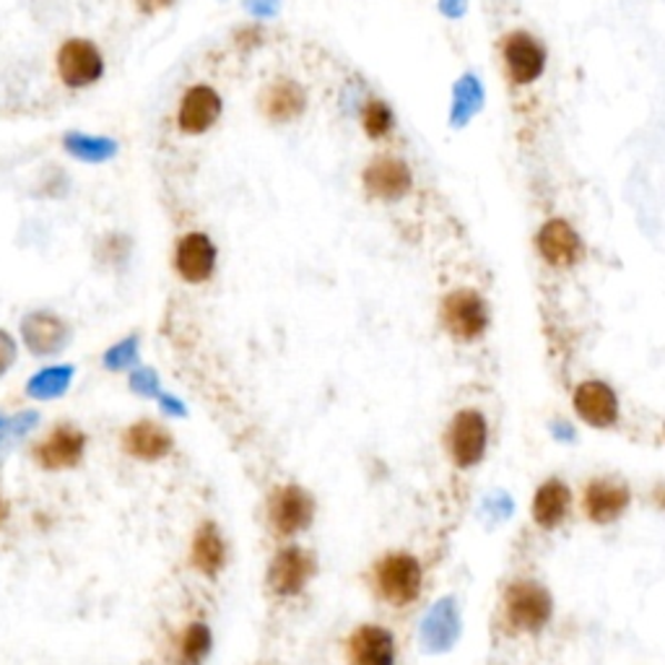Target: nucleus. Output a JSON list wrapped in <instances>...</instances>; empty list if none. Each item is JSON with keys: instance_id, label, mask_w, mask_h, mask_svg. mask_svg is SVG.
Returning <instances> with one entry per match:
<instances>
[{"instance_id": "1", "label": "nucleus", "mask_w": 665, "mask_h": 665, "mask_svg": "<svg viewBox=\"0 0 665 665\" xmlns=\"http://www.w3.org/2000/svg\"><path fill=\"white\" fill-rule=\"evenodd\" d=\"M554 603L544 585L533 579H517L505 593V618L517 632H538L552 618Z\"/></svg>"}, {"instance_id": "2", "label": "nucleus", "mask_w": 665, "mask_h": 665, "mask_svg": "<svg viewBox=\"0 0 665 665\" xmlns=\"http://www.w3.org/2000/svg\"><path fill=\"white\" fill-rule=\"evenodd\" d=\"M439 320L455 341H476L489 325V309L478 291L458 289L450 291L439 305Z\"/></svg>"}, {"instance_id": "3", "label": "nucleus", "mask_w": 665, "mask_h": 665, "mask_svg": "<svg viewBox=\"0 0 665 665\" xmlns=\"http://www.w3.org/2000/svg\"><path fill=\"white\" fill-rule=\"evenodd\" d=\"M375 585L390 606H408L421 593V564L411 554H388L377 562Z\"/></svg>"}, {"instance_id": "4", "label": "nucleus", "mask_w": 665, "mask_h": 665, "mask_svg": "<svg viewBox=\"0 0 665 665\" xmlns=\"http://www.w3.org/2000/svg\"><path fill=\"white\" fill-rule=\"evenodd\" d=\"M58 79L63 81L66 89H89L105 76V58L102 50L91 40L83 37H71L60 44L58 58Z\"/></svg>"}, {"instance_id": "5", "label": "nucleus", "mask_w": 665, "mask_h": 665, "mask_svg": "<svg viewBox=\"0 0 665 665\" xmlns=\"http://www.w3.org/2000/svg\"><path fill=\"white\" fill-rule=\"evenodd\" d=\"M361 185H365L369 198L383 200V204H396V200L406 198L411 192L414 175L404 159L380 153V157H375L365 167Z\"/></svg>"}, {"instance_id": "6", "label": "nucleus", "mask_w": 665, "mask_h": 665, "mask_svg": "<svg viewBox=\"0 0 665 665\" xmlns=\"http://www.w3.org/2000/svg\"><path fill=\"white\" fill-rule=\"evenodd\" d=\"M486 437H489V429H486V419L482 411L466 408V411L455 414L445 439L447 453H450L455 466L470 468L476 466V463H482L486 453Z\"/></svg>"}, {"instance_id": "7", "label": "nucleus", "mask_w": 665, "mask_h": 665, "mask_svg": "<svg viewBox=\"0 0 665 665\" xmlns=\"http://www.w3.org/2000/svg\"><path fill=\"white\" fill-rule=\"evenodd\" d=\"M216 258H219V250L206 231H188L177 239L172 268L185 284H206L216 270Z\"/></svg>"}, {"instance_id": "8", "label": "nucleus", "mask_w": 665, "mask_h": 665, "mask_svg": "<svg viewBox=\"0 0 665 665\" xmlns=\"http://www.w3.org/2000/svg\"><path fill=\"white\" fill-rule=\"evenodd\" d=\"M71 325L50 309H34L21 320V338L34 357H56L71 344Z\"/></svg>"}, {"instance_id": "9", "label": "nucleus", "mask_w": 665, "mask_h": 665, "mask_svg": "<svg viewBox=\"0 0 665 665\" xmlns=\"http://www.w3.org/2000/svg\"><path fill=\"white\" fill-rule=\"evenodd\" d=\"M268 517L278 536H297L312 523L315 499L301 486H281L270 497Z\"/></svg>"}, {"instance_id": "10", "label": "nucleus", "mask_w": 665, "mask_h": 665, "mask_svg": "<svg viewBox=\"0 0 665 665\" xmlns=\"http://www.w3.org/2000/svg\"><path fill=\"white\" fill-rule=\"evenodd\" d=\"M221 107L219 91L206 83H196V87L185 89L180 107H177V128L185 136H204L219 122Z\"/></svg>"}, {"instance_id": "11", "label": "nucleus", "mask_w": 665, "mask_h": 665, "mask_svg": "<svg viewBox=\"0 0 665 665\" xmlns=\"http://www.w3.org/2000/svg\"><path fill=\"white\" fill-rule=\"evenodd\" d=\"M502 60H505L507 76L520 87L538 81L546 68V50L536 37L528 32H513L502 44Z\"/></svg>"}, {"instance_id": "12", "label": "nucleus", "mask_w": 665, "mask_h": 665, "mask_svg": "<svg viewBox=\"0 0 665 665\" xmlns=\"http://www.w3.org/2000/svg\"><path fill=\"white\" fill-rule=\"evenodd\" d=\"M312 575H315L312 554L299 546H286L274 556V564H270V572H268V583H270V590L276 595L291 598V595H299L305 590Z\"/></svg>"}, {"instance_id": "13", "label": "nucleus", "mask_w": 665, "mask_h": 665, "mask_svg": "<svg viewBox=\"0 0 665 665\" xmlns=\"http://www.w3.org/2000/svg\"><path fill=\"white\" fill-rule=\"evenodd\" d=\"M87 450V435L71 424H60L34 447V458L48 470H66L79 466Z\"/></svg>"}, {"instance_id": "14", "label": "nucleus", "mask_w": 665, "mask_h": 665, "mask_svg": "<svg viewBox=\"0 0 665 665\" xmlns=\"http://www.w3.org/2000/svg\"><path fill=\"white\" fill-rule=\"evenodd\" d=\"M260 112L268 122L286 126L307 110V89L294 79H276L260 91Z\"/></svg>"}, {"instance_id": "15", "label": "nucleus", "mask_w": 665, "mask_h": 665, "mask_svg": "<svg viewBox=\"0 0 665 665\" xmlns=\"http://www.w3.org/2000/svg\"><path fill=\"white\" fill-rule=\"evenodd\" d=\"M538 252L548 266L567 268L583 258V242H579L577 231L569 227L564 219H552L540 227L536 237Z\"/></svg>"}, {"instance_id": "16", "label": "nucleus", "mask_w": 665, "mask_h": 665, "mask_svg": "<svg viewBox=\"0 0 665 665\" xmlns=\"http://www.w3.org/2000/svg\"><path fill=\"white\" fill-rule=\"evenodd\" d=\"M575 411L590 427L606 429L618 419V398L606 383L587 380L575 390Z\"/></svg>"}, {"instance_id": "17", "label": "nucleus", "mask_w": 665, "mask_h": 665, "mask_svg": "<svg viewBox=\"0 0 665 665\" xmlns=\"http://www.w3.org/2000/svg\"><path fill=\"white\" fill-rule=\"evenodd\" d=\"M629 489L614 478H595L585 486V515L593 523H614L629 507Z\"/></svg>"}, {"instance_id": "18", "label": "nucleus", "mask_w": 665, "mask_h": 665, "mask_svg": "<svg viewBox=\"0 0 665 665\" xmlns=\"http://www.w3.org/2000/svg\"><path fill=\"white\" fill-rule=\"evenodd\" d=\"M349 655L354 665H396V639L383 626L365 624L351 634Z\"/></svg>"}, {"instance_id": "19", "label": "nucleus", "mask_w": 665, "mask_h": 665, "mask_svg": "<svg viewBox=\"0 0 665 665\" xmlns=\"http://www.w3.org/2000/svg\"><path fill=\"white\" fill-rule=\"evenodd\" d=\"M122 447L128 455H133L138 460H161L165 455L172 453V435L157 421H136L130 424L122 435Z\"/></svg>"}, {"instance_id": "20", "label": "nucleus", "mask_w": 665, "mask_h": 665, "mask_svg": "<svg viewBox=\"0 0 665 665\" xmlns=\"http://www.w3.org/2000/svg\"><path fill=\"white\" fill-rule=\"evenodd\" d=\"M572 494L567 484H562L559 478H552L546 482L533 497V520H536L540 528L552 530L556 525L564 523V517L569 513Z\"/></svg>"}, {"instance_id": "21", "label": "nucleus", "mask_w": 665, "mask_h": 665, "mask_svg": "<svg viewBox=\"0 0 665 665\" xmlns=\"http://www.w3.org/2000/svg\"><path fill=\"white\" fill-rule=\"evenodd\" d=\"M224 540H221V533L216 528L214 523H206L204 528L196 533V540H192V564H196V569L204 572V575L214 577L219 575L221 567H224Z\"/></svg>"}, {"instance_id": "22", "label": "nucleus", "mask_w": 665, "mask_h": 665, "mask_svg": "<svg viewBox=\"0 0 665 665\" xmlns=\"http://www.w3.org/2000/svg\"><path fill=\"white\" fill-rule=\"evenodd\" d=\"M76 369L71 365H58V367H44L37 373L32 380L27 383V396L34 400H52L66 396L68 388H71Z\"/></svg>"}, {"instance_id": "23", "label": "nucleus", "mask_w": 665, "mask_h": 665, "mask_svg": "<svg viewBox=\"0 0 665 665\" xmlns=\"http://www.w3.org/2000/svg\"><path fill=\"white\" fill-rule=\"evenodd\" d=\"M63 149L71 153V157L89 161V165H99V161L112 159L118 153V143L107 136H89V133H66Z\"/></svg>"}, {"instance_id": "24", "label": "nucleus", "mask_w": 665, "mask_h": 665, "mask_svg": "<svg viewBox=\"0 0 665 665\" xmlns=\"http://www.w3.org/2000/svg\"><path fill=\"white\" fill-rule=\"evenodd\" d=\"M211 645H214V637H211V629L204 622H196L190 624L188 629H185L182 639H180V655H182V663L185 665H198L206 661V655L211 653Z\"/></svg>"}, {"instance_id": "25", "label": "nucleus", "mask_w": 665, "mask_h": 665, "mask_svg": "<svg viewBox=\"0 0 665 665\" xmlns=\"http://www.w3.org/2000/svg\"><path fill=\"white\" fill-rule=\"evenodd\" d=\"M393 126H396V115H393L390 105L383 102V99H369L361 110V128L365 133L373 138V141H380V138H388Z\"/></svg>"}, {"instance_id": "26", "label": "nucleus", "mask_w": 665, "mask_h": 665, "mask_svg": "<svg viewBox=\"0 0 665 665\" xmlns=\"http://www.w3.org/2000/svg\"><path fill=\"white\" fill-rule=\"evenodd\" d=\"M130 252H133V242H130L128 235H118V231H112V235H105L99 239L97 245V258L107 262V266H126Z\"/></svg>"}, {"instance_id": "27", "label": "nucleus", "mask_w": 665, "mask_h": 665, "mask_svg": "<svg viewBox=\"0 0 665 665\" xmlns=\"http://www.w3.org/2000/svg\"><path fill=\"white\" fill-rule=\"evenodd\" d=\"M138 361V336L122 338L120 344H115L112 349L105 351V367L110 373H122V369H130Z\"/></svg>"}, {"instance_id": "28", "label": "nucleus", "mask_w": 665, "mask_h": 665, "mask_svg": "<svg viewBox=\"0 0 665 665\" xmlns=\"http://www.w3.org/2000/svg\"><path fill=\"white\" fill-rule=\"evenodd\" d=\"M130 390L138 393V396H143V398H157L159 396V375L149 367L136 369V373L130 375Z\"/></svg>"}, {"instance_id": "29", "label": "nucleus", "mask_w": 665, "mask_h": 665, "mask_svg": "<svg viewBox=\"0 0 665 665\" xmlns=\"http://www.w3.org/2000/svg\"><path fill=\"white\" fill-rule=\"evenodd\" d=\"M17 361V341L9 330L0 328V377H3Z\"/></svg>"}, {"instance_id": "30", "label": "nucleus", "mask_w": 665, "mask_h": 665, "mask_svg": "<svg viewBox=\"0 0 665 665\" xmlns=\"http://www.w3.org/2000/svg\"><path fill=\"white\" fill-rule=\"evenodd\" d=\"M133 3H136V9L143 13V17H153V13L172 9L175 0H133Z\"/></svg>"}, {"instance_id": "31", "label": "nucleus", "mask_w": 665, "mask_h": 665, "mask_svg": "<svg viewBox=\"0 0 665 665\" xmlns=\"http://www.w3.org/2000/svg\"><path fill=\"white\" fill-rule=\"evenodd\" d=\"M278 0H245V9L255 17H274Z\"/></svg>"}, {"instance_id": "32", "label": "nucleus", "mask_w": 665, "mask_h": 665, "mask_svg": "<svg viewBox=\"0 0 665 665\" xmlns=\"http://www.w3.org/2000/svg\"><path fill=\"white\" fill-rule=\"evenodd\" d=\"M262 40V29H239V34H237V44H242L245 50H250V48H255V44H258Z\"/></svg>"}, {"instance_id": "33", "label": "nucleus", "mask_w": 665, "mask_h": 665, "mask_svg": "<svg viewBox=\"0 0 665 665\" xmlns=\"http://www.w3.org/2000/svg\"><path fill=\"white\" fill-rule=\"evenodd\" d=\"M161 408H165L169 416H188V408L175 396H161Z\"/></svg>"}, {"instance_id": "34", "label": "nucleus", "mask_w": 665, "mask_h": 665, "mask_svg": "<svg viewBox=\"0 0 665 665\" xmlns=\"http://www.w3.org/2000/svg\"><path fill=\"white\" fill-rule=\"evenodd\" d=\"M3 517H6V505H3V499H0V525H3Z\"/></svg>"}, {"instance_id": "35", "label": "nucleus", "mask_w": 665, "mask_h": 665, "mask_svg": "<svg viewBox=\"0 0 665 665\" xmlns=\"http://www.w3.org/2000/svg\"><path fill=\"white\" fill-rule=\"evenodd\" d=\"M0 427H3V421H0Z\"/></svg>"}]
</instances>
